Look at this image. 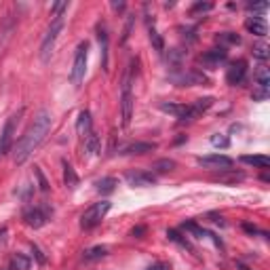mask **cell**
<instances>
[{"instance_id": "obj_1", "label": "cell", "mask_w": 270, "mask_h": 270, "mask_svg": "<svg viewBox=\"0 0 270 270\" xmlns=\"http://www.w3.org/2000/svg\"><path fill=\"white\" fill-rule=\"evenodd\" d=\"M51 125H53V116L49 110H41V112L34 116V121L30 123L26 133L22 135V139H19L17 146H15V152H13V163L15 165H24L28 158L43 146L49 131H51Z\"/></svg>"}, {"instance_id": "obj_2", "label": "cell", "mask_w": 270, "mask_h": 270, "mask_svg": "<svg viewBox=\"0 0 270 270\" xmlns=\"http://www.w3.org/2000/svg\"><path fill=\"white\" fill-rule=\"evenodd\" d=\"M213 104V97H203V99H196L192 104H175V102H163L161 110L167 114H171L173 118H177L179 123H188V121H194L203 112H207Z\"/></svg>"}, {"instance_id": "obj_3", "label": "cell", "mask_w": 270, "mask_h": 270, "mask_svg": "<svg viewBox=\"0 0 270 270\" xmlns=\"http://www.w3.org/2000/svg\"><path fill=\"white\" fill-rule=\"evenodd\" d=\"M133 64L131 62L123 76V87H121V112H123V125L129 127L133 118Z\"/></svg>"}, {"instance_id": "obj_4", "label": "cell", "mask_w": 270, "mask_h": 270, "mask_svg": "<svg viewBox=\"0 0 270 270\" xmlns=\"http://www.w3.org/2000/svg\"><path fill=\"white\" fill-rule=\"evenodd\" d=\"M110 207H112L110 201H99V203H93L89 209H85V213L81 215V228L83 230H91V228L99 226L104 222V217L108 215Z\"/></svg>"}, {"instance_id": "obj_5", "label": "cell", "mask_w": 270, "mask_h": 270, "mask_svg": "<svg viewBox=\"0 0 270 270\" xmlns=\"http://www.w3.org/2000/svg\"><path fill=\"white\" fill-rule=\"evenodd\" d=\"M87 57H89V43H81L76 47V55H74V64L72 70H70V81L72 85L78 89L85 81V74H87Z\"/></svg>"}, {"instance_id": "obj_6", "label": "cell", "mask_w": 270, "mask_h": 270, "mask_svg": "<svg viewBox=\"0 0 270 270\" xmlns=\"http://www.w3.org/2000/svg\"><path fill=\"white\" fill-rule=\"evenodd\" d=\"M62 30H64V17L53 19L51 28L47 30V34H45L43 43H41V59H43V62H49V59H51L53 49H55V41H57V36H59Z\"/></svg>"}, {"instance_id": "obj_7", "label": "cell", "mask_w": 270, "mask_h": 270, "mask_svg": "<svg viewBox=\"0 0 270 270\" xmlns=\"http://www.w3.org/2000/svg\"><path fill=\"white\" fill-rule=\"evenodd\" d=\"M51 215H53V209L49 205H34L24 211V222L30 228H43L51 219Z\"/></svg>"}, {"instance_id": "obj_8", "label": "cell", "mask_w": 270, "mask_h": 270, "mask_svg": "<svg viewBox=\"0 0 270 270\" xmlns=\"http://www.w3.org/2000/svg\"><path fill=\"white\" fill-rule=\"evenodd\" d=\"M226 59H228V49L224 45H219V47H213V49H209V51H205L198 57V62L209 70H215L222 64H226Z\"/></svg>"}, {"instance_id": "obj_9", "label": "cell", "mask_w": 270, "mask_h": 270, "mask_svg": "<svg viewBox=\"0 0 270 270\" xmlns=\"http://www.w3.org/2000/svg\"><path fill=\"white\" fill-rule=\"evenodd\" d=\"M245 81H247V62L245 59H236L226 70V83L232 87H241Z\"/></svg>"}, {"instance_id": "obj_10", "label": "cell", "mask_w": 270, "mask_h": 270, "mask_svg": "<svg viewBox=\"0 0 270 270\" xmlns=\"http://www.w3.org/2000/svg\"><path fill=\"white\" fill-rule=\"evenodd\" d=\"M171 81L177 85V87H194V85H203L207 83V76L198 70H182L179 74H173Z\"/></svg>"}, {"instance_id": "obj_11", "label": "cell", "mask_w": 270, "mask_h": 270, "mask_svg": "<svg viewBox=\"0 0 270 270\" xmlns=\"http://www.w3.org/2000/svg\"><path fill=\"white\" fill-rule=\"evenodd\" d=\"M24 110H19V114L11 116L5 123V129L0 131V156H5L13 146V135H15V125H17V116H22Z\"/></svg>"}, {"instance_id": "obj_12", "label": "cell", "mask_w": 270, "mask_h": 270, "mask_svg": "<svg viewBox=\"0 0 270 270\" xmlns=\"http://www.w3.org/2000/svg\"><path fill=\"white\" fill-rule=\"evenodd\" d=\"M196 163L205 167V169H222V171H228L230 167L234 165V161L230 156L224 154H207V156H198Z\"/></svg>"}, {"instance_id": "obj_13", "label": "cell", "mask_w": 270, "mask_h": 270, "mask_svg": "<svg viewBox=\"0 0 270 270\" xmlns=\"http://www.w3.org/2000/svg\"><path fill=\"white\" fill-rule=\"evenodd\" d=\"M127 182L131 188H148V186L156 184V175L150 173V171H129Z\"/></svg>"}, {"instance_id": "obj_14", "label": "cell", "mask_w": 270, "mask_h": 270, "mask_svg": "<svg viewBox=\"0 0 270 270\" xmlns=\"http://www.w3.org/2000/svg\"><path fill=\"white\" fill-rule=\"evenodd\" d=\"M85 139V146H83V150H85V156L87 158H93V156H97L99 152H102V142H99V137H97V133L95 131H91L87 137H83Z\"/></svg>"}, {"instance_id": "obj_15", "label": "cell", "mask_w": 270, "mask_h": 270, "mask_svg": "<svg viewBox=\"0 0 270 270\" xmlns=\"http://www.w3.org/2000/svg\"><path fill=\"white\" fill-rule=\"evenodd\" d=\"M245 28H247V32H251L255 36H266V32H268V26L264 22V17H257V15L247 17L245 19Z\"/></svg>"}, {"instance_id": "obj_16", "label": "cell", "mask_w": 270, "mask_h": 270, "mask_svg": "<svg viewBox=\"0 0 270 270\" xmlns=\"http://www.w3.org/2000/svg\"><path fill=\"white\" fill-rule=\"evenodd\" d=\"M97 43H99V53H102V68L108 70V32L104 24L97 26Z\"/></svg>"}, {"instance_id": "obj_17", "label": "cell", "mask_w": 270, "mask_h": 270, "mask_svg": "<svg viewBox=\"0 0 270 270\" xmlns=\"http://www.w3.org/2000/svg\"><path fill=\"white\" fill-rule=\"evenodd\" d=\"M156 150V144L152 142H133L123 148L121 154H148V152H154Z\"/></svg>"}, {"instance_id": "obj_18", "label": "cell", "mask_w": 270, "mask_h": 270, "mask_svg": "<svg viewBox=\"0 0 270 270\" xmlns=\"http://www.w3.org/2000/svg\"><path fill=\"white\" fill-rule=\"evenodd\" d=\"M76 131L81 137H87L89 133L93 131V125H91V114H89V110H83L81 114H78V121H76Z\"/></svg>"}, {"instance_id": "obj_19", "label": "cell", "mask_w": 270, "mask_h": 270, "mask_svg": "<svg viewBox=\"0 0 270 270\" xmlns=\"http://www.w3.org/2000/svg\"><path fill=\"white\" fill-rule=\"evenodd\" d=\"M64 184L68 190H76L78 184H81V179H78L76 171H74V167L70 165L68 161H64Z\"/></svg>"}, {"instance_id": "obj_20", "label": "cell", "mask_w": 270, "mask_h": 270, "mask_svg": "<svg viewBox=\"0 0 270 270\" xmlns=\"http://www.w3.org/2000/svg\"><path fill=\"white\" fill-rule=\"evenodd\" d=\"M118 186V179L116 177H102L95 182V190L99 194H112Z\"/></svg>"}, {"instance_id": "obj_21", "label": "cell", "mask_w": 270, "mask_h": 270, "mask_svg": "<svg viewBox=\"0 0 270 270\" xmlns=\"http://www.w3.org/2000/svg\"><path fill=\"white\" fill-rule=\"evenodd\" d=\"M241 163H245L249 167H257V169H268V165H270L268 156H262V154H253V156L245 154V156H241Z\"/></svg>"}, {"instance_id": "obj_22", "label": "cell", "mask_w": 270, "mask_h": 270, "mask_svg": "<svg viewBox=\"0 0 270 270\" xmlns=\"http://www.w3.org/2000/svg\"><path fill=\"white\" fill-rule=\"evenodd\" d=\"M30 266H32V262H30L28 255H24V253H13L11 255V264H9L11 270H30Z\"/></svg>"}, {"instance_id": "obj_23", "label": "cell", "mask_w": 270, "mask_h": 270, "mask_svg": "<svg viewBox=\"0 0 270 270\" xmlns=\"http://www.w3.org/2000/svg\"><path fill=\"white\" fill-rule=\"evenodd\" d=\"M106 253H108V247L95 245V247H91V249H85L83 257H85V262H95V259H102Z\"/></svg>"}, {"instance_id": "obj_24", "label": "cell", "mask_w": 270, "mask_h": 270, "mask_svg": "<svg viewBox=\"0 0 270 270\" xmlns=\"http://www.w3.org/2000/svg\"><path fill=\"white\" fill-rule=\"evenodd\" d=\"M255 81H257V87H259V91H264L268 93V85H270V74H268V68H259L257 72H255Z\"/></svg>"}, {"instance_id": "obj_25", "label": "cell", "mask_w": 270, "mask_h": 270, "mask_svg": "<svg viewBox=\"0 0 270 270\" xmlns=\"http://www.w3.org/2000/svg\"><path fill=\"white\" fill-rule=\"evenodd\" d=\"M148 32H150V43H152L154 51L163 53V51H165V41H163V36L156 32V30H154V26H150V28H148Z\"/></svg>"}, {"instance_id": "obj_26", "label": "cell", "mask_w": 270, "mask_h": 270, "mask_svg": "<svg viewBox=\"0 0 270 270\" xmlns=\"http://www.w3.org/2000/svg\"><path fill=\"white\" fill-rule=\"evenodd\" d=\"M167 236H169V241H173V243H177L179 247H184V249H190V251H192V245L188 243V238H184L182 234L177 232V230H167Z\"/></svg>"}, {"instance_id": "obj_27", "label": "cell", "mask_w": 270, "mask_h": 270, "mask_svg": "<svg viewBox=\"0 0 270 270\" xmlns=\"http://www.w3.org/2000/svg\"><path fill=\"white\" fill-rule=\"evenodd\" d=\"M152 169H156L158 173L173 171V169H175V161H171V158H161V161H156V163H154V167H152Z\"/></svg>"}, {"instance_id": "obj_28", "label": "cell", "mask_w": 270, "mask_h": 270, "mask_svg": "<svg viewBox=\"0 0 270 270\" xmlns=\"http://www.w3.org/2000/svg\"><path fill=\"white\" fill-rule=\"evenodd\" d=\"M253 57L257 59H262V62H266V59L270 57V47L266 43H257L253 45Z\"/></svg>"}, {"instance_id": "obj_29", "label": "cell", "mask_w": 270, "mask_h": 270, "mask_svg": "<svg viewBox=\"0 0 270 270\" xmlns=\"http://www.w3.org/2000/svg\"><path fill=\"white\" fill-rule=\"evenodd\" d=\"M217 41L226 43V45H241V36L234 32H222V34H217Z\"/></svg>"}, {"instance_id": "obj_30", "label": "cell", "mask_w": 270, "mask_h": 270, "mask_svg": "<svg viewBox=\"0 0 270 270\" xmlns=\"http://www.w3.org/2000/svg\"><path fill=\"white\" fill-rule=\"evenodd\" d=\"M211 146H213V148L226 150V148L230 146V139H228V135H224V133H215V135L211 137Z\"/></svg>"}, {"instance_id": "obj_31", "label": "cell", "mask_w": 270, "mask_h": 270, "mask_svg": "<svg viewBox=\"0 0 270 270\" xmlns=\"http://www.w3.org/2000/svg\"><path fill=\"white\" fill-rule=\"evenodd\" d=\"M68 9H70V3H55V5L51 7V13H53L55 19H59V17H62V15L68 11Z\"/></svg>"}, {"instance_id": "obj_32", "label": "cell", "mask_w": 270, "mask_h": 270, "mask_svg": "<svg viewBox=\"0 0 270 270\" xmlns=\"http://www.w3.org/2000/svg\"><path fill=\"white\" fill-rule=\"evenodd\" d=\"M211 9H213L211 3H196V5H192L190 11H192V13H207V11H211Z\"/></svg>"}, {"instance_id": "obj_33", "label": "cell", "mask_w": 270, "mask_h": 270, "mask_svg": "<svg viewBox=\"0 0 270 270\" xmlns=\"http://www.w3.org/2000/svg\"><path fill=\"white\" fill-rule=\"evenodd\" d=\"M146 270H171V264H167V262H156L152 266H148Z\"/></svg>"}, {"instance_id": "obj_34", "label": "cell", "mask_w": 270, "mask_h": 270, "mask_svg": "<svg viewBox=\"0 0 270 270\" xmlns=\"http://www.w3.org/2000/svg\"><path fill=\"white\" fill-rule=\"evenodd\" d=\"M249 11H268V3H259V5H247Z\"/></svg>"}, {"instance_id": "obj_35", "label": "cell", "mask_w": 270, "mask_h": 270, "mask_svg": "<svg viewBox=\"0 0 270 270\" xmlns=\"http://www.w3.org/2000/svg\"><path fill=\"white\" fill-rule=\"evenodd\" d=\"M36 177H38V182H41V190H43V192H47V190H49V184H47V179L43 177V173L38 171V169H36Z\"/></svg>"}, {"instance_id": "obj_36", "label": "cell", "mask_w": 270, "mask_h": 270, "mask_svg": "<svg viewBox=\"0 0 270 270\" xmlns=\"http://www.w3.org/2000/svg\"><path fill=\"white\" fill-rule=\"evenodd\" d=\"M32 251H34V255H36V259H38V264H45V262H47L45 255L41 253V249H38L36 245H32Z\"/></svg>"}, {"instance_id": "obj_37", "label": "cell", "mask_w": 270, "mask_h": 270, "mask_svg": "<svg viewBox=\"0 0 270 270\" xmlns=\"http://www.w3.org/2000/svg\"><path fill=\"white\" fill-rule=\"evenodd\" d=\"M243 228H245V232H249V234H257L259 232V230L255 226H251V224H243Z\"/></svg>"}, {"instance_id": "obj_38", "label": "cell", "mask_w": 270, "mask_h": 270, "mask_svg": "<svg viewBox=\"0 0 270 270\" xmlns=\"http://www.w3.org/2000/svg\"><path fill=\"white\" fill-rule=\"evenodd\" d=\"M144 230H146V228H144V226H137V228H133V230H131V234H133V236H137V238H139V234H144Z\"/></svg>"}, {"instance_id": "obj_39", "label": "cell", "mask_w": 270, "mask_h": 270, "mask_svg": "<svg viewBox=\"0 0 270 270\" xmlns=\"http://www.w3.org/2000/svg\"><path fill=\"white\" fill-rule=\"evenodd\" d=\"M112 9H114V11H123L125 5L123 3H112Z\"/></svg>"}, {"instance_id": "obj_40", "label": "cell", "mask_w": 270, "mask_h": 270, "mask_svg": "<svg viewBox=\"0 0 270 270\" xmlns=\"http://www.w3.org/2000/svg\"><path fill=\"white\" fill-rule=\"evenodd\" d=\"M7 232V228H0V241H3V234Z\"/></svg>"}, {"instance_id": "obj_41", "label": "cell", "mask_w": 270, "mask_h": 270, "mask_svg": "<svg viewBox=\"0 0 270 270\" xmlns=\"http://www.w3.org/2000/svg\"><path fill=\"white\" fill-rule=\"evenodd\" d=\"M238 268H241V270H249V268H247L245 264H241V262H238Z\"/></svg>"}]
</instances>
